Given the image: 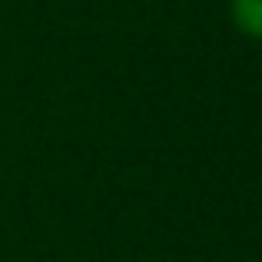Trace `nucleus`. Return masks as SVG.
<instances>
[{"label": "nucleus", "instance_id": "f257e3e1", "mask_svg": "<svg viewBox=\"0 0 262 262\" xmlns=\"http://www.w3.org/2000/svg\"><path fill=\"white\" fill-rule=\"evenodd\" d=\"M229 17L239 33L262 40V0H229Z\"/></svg>", "mask_w": 262, "mask_h": 262}]
</instances>
